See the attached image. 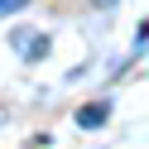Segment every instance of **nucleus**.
<instances>
[{
	"mask_svg": "<svg viewBox=\"0 0 149 149\" xmlns=\"http://www.w3.org/2000/svg\"><path fill=\"white\" fill-rule=\"evenodd\" d=\"M96 5H116V0H96Z\"/></svg>",
	"mask_w": 149,
	"mask_h": 149,
	"instance_id": "obj_3",
	"label": "nucleus"
},
{
	"mask_svg": "<svg viewBox=\"0 0 149 149\" xmlns=\"http://www.w3.org/2000/svg\"><path fill=\"white\" fill-rule=\"evenodd\" d=\"M29 0H0V15H15V10H24Z\"/></svg>",
	"mask_w": 149,
	"mask_h": 149,
	"instance_id": "obj_2",
	"label": "nucleus"
},
{
	"mask_svg": "<svg viewBox=\"0 0 149 149\" xmlns=\"http://www.w3.org/2000/svg\"><path fill=\"white\" fill-rule=\"evenodd\" d=\"M101 120H106V101H101V106H87V111H77V125H87V130H96Z\"/></svg>",
	"mask_w": 149,
	"mask_h": 149,
	"instance_id": "obj_1",
	"label": "nucleus"
}]
</instances>
